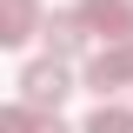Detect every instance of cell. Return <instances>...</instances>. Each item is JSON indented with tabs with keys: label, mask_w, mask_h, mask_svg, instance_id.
Instances as JSON below:
<instances>
[{
	"label": "cell",
	"mask_w": 133,
	"mask_h": 133,
	"mask_svg": "<svg viewBox=\"0 0 133 133\" xmlns=\"http://www.w3.org/2000/svg\"><path fill=\"white\" fill-rule=\"evenodd\" d=\"M127 80H133V40H120V47H107V53L87 60V87H93V93H113V87H127Z\"/></svg>",
	"instance_id": "cell-3"
},
{
	"label": "cell",
	"mask_w": 133,
	"mask_h": 133,
	"mask_svg": "<svg viewBox=\"0 0 133 133\" xmlns=\"http://www.w3.org/2000/svg\"><path fill=\"white\" fill-rule=\"evenodd\" d=\"M0 133H33V107H7L0 113Z\"/></svg>",
	"instance_id": "cell-7"
},
{
	"label": "cell",
	"mask_w": 133,
	"mask_h": 133,
	"mask_svg": "<svg viewBox=\"0 0 133 133\" xmlns=\"http://www.w3.org/2000/svg\"><path fill=\"white\" fill-rule=\"evenodd\" d=\"M80 133H133V113H127V107H113V100H107V107H100V113L87 120Z\"/></svg>",
	"instance_id": "cell-6"
},
{
	"label": "cell",
	"mask_w": 133,
	"mask_h": 133,
	"mask_svg": "<svg viewBox=\"0 0 133 133\" xmlns=\"http://www.w3.org/2000/svg\"><path fill=\"white\" fill-rule=\"evenodd\" d=\"M40 40H47V60H73V53H87V40H93V33L80 27V14H47Z\"/></svg>",
	"instance_id": "cell-4"
},
{
	"label": "cell",
	"mask_w": 133,
	"mask_h": 133,
	"mask_svg": "<svg viewBox=\"0 0 133 133\" xmlns=\"http://www.w3.org/2000/svg\"><path fill=\"white\" fill-rule=\"evenodd\" d=\"M33 133H73V127H66L60 113H33Z\"/></svg>",
	"instance_id": "cell-8"
},
{
	"label": "cell",
	"mask_w": 133,
	"mask_h": 133,
	"mask_svg": "<svg viewBox=\"0 0 133 133\" xmlns=\"http://www.w3.org/2000/svg\"><path fill=\"white\" fill-rule=\"evenodd\" d=\"M40 27H47L40 0H0V47H20V40H33Z\"/></svg>",
	"instance_id": "cell-5"
},
{
	"label": "cell",
	"mask_w": 133,
	"mask_h": 133,
	"mask_svg": "<svg viewBox=\"0 0 133 133\" xmlns=\"http://www.w3.org/2000/svg\"><path fill=\"white\" fill-rule=\"evenodd\" d=\"M73 14H80L87 33H100V40H133V0H73Z\"/></svg>",
	"instance_id": "cell-2"
},
{
	"label": "cell",
	"mask_w": 133,
	"mask_h": 133,
	"mask_svg": "<svg viewBox=\"0 0 133 133\" xmlns=\"http://www.w3.org/2000/svg\"><path fill=\"white\" fill-rule=\"evenodd\" d=\"M66 93H73V73H66L60 60H33L27 73H20V107H33V113H53Z\"/></svg>",
	"instance_id": "cell-1"
}]
</instances>
